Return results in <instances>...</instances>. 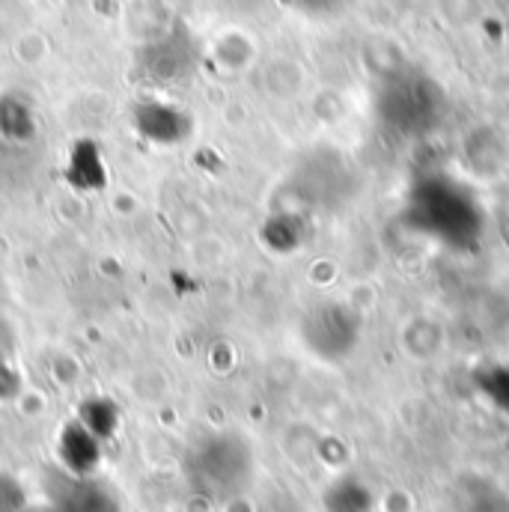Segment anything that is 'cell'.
I'll use <instances>...</instances> for the list:
<instances>
[{
    "label": "cell",
    "instance_id": "obj_3",
    "mask_svg": "<svg viewBox=\"0 0 509 512\" xmlns=\"http://www.w3.org/2000/svg\"><path fill=\"white\" fill-rule=\"evenodd\" d=\"M367 507H370V495L355 480H343L340 489L337 486L331 489V498H328L331 512H367Z\"/></svg>",
    "mask_w": 509,
    "mask_h": 512
},
{
    "label": "cell",
    "instance_id": "obj_4",
    "mask_svg": "<svg viewBox=\"0 0 509 512\" xmlns=\"http://www.w3.org/2000/svg\"><path fill=\"white\" fill-rule=\"evenodd\" d=\"M15 510H18V498H15V501L0 498V512H15Z\"/></svg>",
    "mask_w": 509,
    "mask_h": 512
},
{
    "label": "cell",
    "instance_id": "obj_2",
    "mask_svg": "<svg viewBox=\"0 0 509 512\" xmlns=\"http://www.w3.org/2000/svg\"><path fill=\"white\" fill-rule=\"evenodd\" d=\"M57 512H120V504L108 489L96 483H78L60 498Z\"/></svg>",
    "mask_w": 509,
    "mask_h": 512
},
{
    "label": "cell",
    "instance_id": "obj_1",
    "mask_svg": "<svg viewBox=\"0 0 509 512\" xmlns=\"http://www.w3.org/2000/svg\"><path fill=\"white\" fill-rule=\"evenodd\" d=\"M188 474L209 498H233L251 480V450L236 435H218L200 444L188 462Z\"/></svg>",
    "mask_w": 509,
    "mask_h": 512
}]
</instances>
